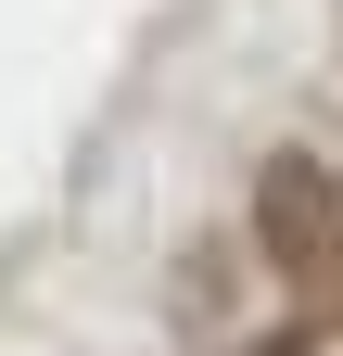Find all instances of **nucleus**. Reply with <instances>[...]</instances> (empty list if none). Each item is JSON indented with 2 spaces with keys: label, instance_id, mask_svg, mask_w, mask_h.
I'll return each instance as SVG.
<instances>
[{
  "label": "nucleus",
  "instance_id": "1",
  "mask_svg": "<svg viewBox=\"0 0 343 356\" xmlns=\"http://www.w3.org/2000/svg\"><path fill=\"white\" fill-rule=\"evenodd\" d=\"M254 242H267V267L306 305H343V178L318 153H267V178H254Z\"/></svg>",
  "mask_w": 343,
  "mask_h": 356
},
{
  "label": "nucleus",
  "instance_id": "2",
  "mask_svg": "<svg viewBox=\"0 0 343 356\" xmlns=\"http://www.w3.org/2000/svg\"><path fill=\"white\" fill-rule=\"evenodd\" d=\"M267 356H306V343H267Z\"/></svg>",
  "mask_w": 343,
  "mask_h": 356
}]
</instances>
